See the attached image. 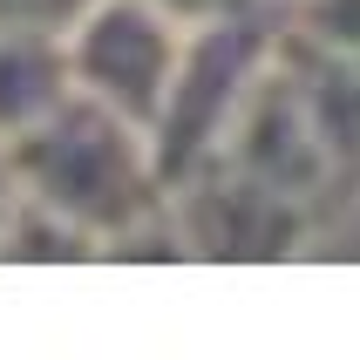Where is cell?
<instances>
[{"label": "cell", "mask_w": 360, "mask_h": 360, "mask_svg": "<svg viewBox=\"0 0 360 360\" xmlns=\"http://www.w3.org/2000/svg\"><path fill=\"white\" fill-rule=\"evenodd\" d=\"M7 157H14L20 198L82 224L89 238H102V259L116 238H129L136 224H150L170 204L157 136L136 129L129 116H116L109 102L82 96V89H68L48 116L14 129Z\"/></svg>", "instance_id": "6da1fadb"}, {"label": "cell", "mask_w": 360, "mask_h": 360, "mask_svg": "<svg viewBox=\"0 0 360 360\" xmlns=\"http://www.w3.org/2000/svg\"><path fill=\"white\" fill-rule=\"evenodd\" d=\"M61 48H68V75L82 96L109 102L116 116L157 136L184 48H191V27L177 14H163L157 0H89L61 27Z\"/></svg>", "instance_id": "7a4b0ae2"}, {"label": "cell", "mask_w": 360, "mask_h": 360, "mask_svg": "<svg viewBox=\"0 0 360 360\" xmlns=\"http://www.w3.org/2000/svg\"><path fill=\"white\" fill-rule=\"evenodd\" d=\"M170 218L191 259H300L306 245H320V224L300 204L272 198L218 157L191 163L170 184Z\"/></svg>", "instance_id": "3957f363"}, {"label": "cell", "mask_w": 360, "mask_h": 360, "mask_svg": "<svg viewBox=\"0 0 360 360\" xmlns=\"http://www.w3.org/2000/svg\"><path fill=\"white\" fill-rule=\"evenodd\" d=\"M272 55L292 75L306 102V122L326 150V177H333V231L360 218V55L340 48H313V41L272 27Z\"/></svg>", "instance_id": "277c9868"}, {"label": "cell", "mask_w": 360, "mask_h": 360, "mask_svg": "<svg viewBox=\"0 0 360 360\" xmlns=\"http://www.w3.org/2000/svg\"><path fill=\"white\" fill-rule=\"evenodd\" d=\"M75 89L55 27H0V136L27 129Z\"/></svg>", "instance_id": "5b68a950"}, {"label": "cell", "mask_w": 360, "mask_h": 360, "mask_svg": "<svg viewBox=\"0 0 360 360\" xmlns=\"http://www.w3.org/2000/svg\"><path fill=\"white\" fill-rule=\"evenodd\" d=\"M279 27L300 34V41H313V48L360 55V0H285Z\"/></svg>", "instance_id": "8992f818"}, {"label": "cell", "mask_w": 360, "mask_h": 360, "mask_svg": "<svg viewBox=\"0 0 360 360\" xmlns=\"http://www.w3.org/2000/svg\"><path fill=\"white\" fill-rule=\"evenodd\" d=\"M89 0H0V27H68Z\"/></svg>", "instance_id": "52a82bcc"}, {"label": "cell", "mask_w": 360, "mask_h": 360, "mask_svg": "<svg viewBox=\"0 0 360 360\" xmlns=\"http://www.w3.org/2000/svg\"><path fill=\"white\" fill-rule=\"evenodd\" d=\"M163 14H177L184 27H204V20H224V14H238V7H259V0H157Z\"/></svg>", "instance_id": "ba28073f"}, {"label": "cell", "mask_w": 360, "mask_h": 360, "mask_svg": "<svg viewBox=\"0 0 360 360\" xmlns=\"http://www.w3.org/2000/svg\"><path fill=\"white\" fill-rule=\"evenodd\" d=\"M20 204V184H14V157H7V136H0V231H7V218H14Z\"/></svg>", "instance_id": "9c48e42d"}, {"label": "cell", "mask_w": 360, "mask_h": 360, "mask_svg": "<svg viewBox=\"0 0 360 360\" xmlns=\"http://www.w3.org/2000/svg\"><path fill=\"white\" fill-rule=\"evenodd\" d=\"M259 7H285V0H259Z\"/></svg>", "instance_id": "30bf717a"}]
</instances>
